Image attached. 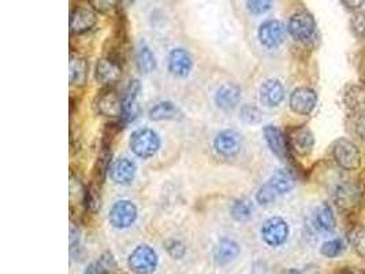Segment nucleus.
Listing matches in <instances>:
<instances>
[{
    "mask_svg": "<svg viewBox=\"0 0 365 274\" xmlns=\"http://www.w3.org/2000/svg\"><path fill=\"white\" fill-rule=\"evenodd\" d=\"M296 185V180L287 170H278L272 177L259 190L256 195L257 203L268 206L274 203L279 196L290 192Z\"/></svg>",
    "mask_w": 365,
    "mask_h": 274,
    "instance_id": "1",
    "label": "nucleus"
},
{
    "mask_svg": "<svg viewBox=\"0 0 365 274\" xmlns=\"http://www.w3.org/2000/svg\"><path fill=\"white\" fill-rule=\"evenodd\" d=\"M333 158L337 165L346 172L359 170L362 166V154L359 147L345 137H341L334 141Z\"/></svg>",
    "mask_w": 365,
    "mask_h": 274,
    "instance_id": "2",
    "label": "nucleus"
},
{
    "mask_svg": "<svg viewBox=\"0 0 365 274\" xmlns=\"http://www.w3.org/2000/svg\"><path fill=\"white\" fill-rule=\"evenodd\" d=\"M129 146L134 155L143 159H148L159 151L161 137L152 129H148V128L137 129L136 132L132 133Z\"/></svg>",
    "mask_w": 365,
    "mask_h": 274,
    "instance_id": "3",
    "label": "nucleus"
},
{
    "mask_svg": "<svg viewBox=\"0 0 365 274\" xmlns=\"http://www.w3.org/2000/svg\"><path fill=\"white\" fill-rule=\"evenodd\" d=\"M287 30L296 41L308 43L316 34V21L309 11L303 10L290 16Z\"/></svg>",
    "mask_w": 365,
    "mask_h": 274,
    "instance_id": "4",
    "label": "nucleus"
},
{
    "mask_svg": "<svg viewBox=\"0 0 365 274\" xmlns=\"http://www.w3.org/2000/svg\"><path fill=\"white\" fill-rule=\"evenodd\" d=\"M334 201L341 210L355 212L364 203V187L360 183H342L334 191Z\"/></svg>",
    "mask_w": 365,
    "mask_h": 274,
    "instance_id": "5",
    "label": "nucleus"
},
{
    "mask_svg": "<svg viewBox=\"0 0 365 274\" xmlns=\"http://www.w3.org/2000/svg\"><path fill=\"white\" fill-rule=\"evenodd\" d=\"M159 264V258L156 251L147 246L141 244L136 247L128 258L129 269L136 274H152Z\"/></svg>",
    "mask_w": 365,
    "mask_h": 274,
    "instance_id": "6",
    "label": "nucleus"
},
{
    "mask_svg": "<svg viewBox=\"0 0 365 274\" xmlns=\"http://www.w3.org/2000/svg\"><path fill=\"white\" fill-rule=\"evenodd\" d=\"M289 225L281 217L268 218L261 227V238L270 247H281L289 238Z\"/></svg>",
    "mask_w": 365,
    "mask_h": 274,
    "instance_id": "7",
    "label": "nucleus"
},
{
    "mask_svg": "<svg viewBox=\"0 0 365 274\" xmlns=\"http://www.w3.org/2000/svg\"><path fill=\"white\" fill-rule=\"evenodd\" d=\"M318 104V93L309 87L294 89L289 99V106L298 115H309Z\"/></svg>",
    "mask_w": 365,
    "mask_h": 274,
    "instance_id": "8",
    "label": "nucleus"
},
{
    "mask_svg": "<svg viewBox=\"0 0 365 274\" xmlns=\"http://www.w3.org/2000/svg\"><path fill=\"white\" fill-rule=\"evenodd\" d=\"M108 220L114 228L126 229L136 222L137 207L130 201H119L111 207Z\"/></svg>",
    "mask_w": 365,
    "mask_h": 274,
    "instance_id": "9",
    "label": "nucleus"
},
{
    "mask_svg": "<svg viewBox=\"0 0 365 274\" xmlns=\"http://www.w3.org/2000/svg\"><path fill=\"white\" fill-rule=\"evenodd\" d=\"M287 141L290 151L300 157H308L314 151L315 137L308 126H297L287 135Z\"/></svg>",
    "mask_w": 365,
    "mask_h": 274,
    "instance_id": "10",
    "label": "nucleus"
},
{
    "mask_svg": "<svg viewBox=\"0 0 365 274\" xmlns=\"http://www.w3.org/2000/svg\"><path fill=\"white\" fill-rule=\"evenodd\" d=\"M95 106H96V111L104 117L117 118V117H122L123 114L122 96L110 87L97 96Z\"/></svg>",
    "mask_w": 365,
    "mask_h": 274,
    "instance_id": "11",
    "label": "nucleus"
},
{
    "mask_svg": "<svg viewBox=\"0 0 365 274\" xmlns=\"http://www.w3.org/2000/svg\"><path fill=\"white\" fill-rule=\"evenodd\" d=\"M213 148L219 155L224 158L235 157L242 148V137L235 130L231 129L222 130L220 133L216 135L213 140Z\"/></svg>",
    "mask_w": 365,
    "mask_h": 274,
    "instance_id": "12",
    "label": "nucleus"
},
{
    "mask_svg": "<svg viewBox=\"0 0 365 274\" xmlns=\"http://www.w3.org/2000/svg\"><path fill=\"white\" fill-rule=\"evenodd\" d=\"M260 43L270 49L278 48L285 41V27L278 19H268L259 27Z\"/></svg>",
    "mask_w": 365,
    "mask_h": 274,
    "instance_id": "13",
    "label": "nucleus"
},
{
    "mask_svg": "<svg viewBox=\"0 0 365 274\" xmlns=\"http://www.w3.org/2000/svg\"><path fill=\"white\" fill-rule=\"evenodd\" d=\"M141 92V84L139 80H132L123 95H122V102H123V114L122 117L126 121H134L139 118L141 110L139 106V96Z\"/></svg>",
    "mask_w": 365,
    "mask_h": 274,
    "instance_id": "14",
    "label": "nucleus"
},
{
    "mask_svg": "<svg viewBox=\"0 0 365 274\" xmlns=\"http://www.w3.org/2000/svg\"><path fill=\"white\" fill-rule=\"evenodd\" d=\"M264 139L267 141V146L270 150L282 161L289 158L290 147L287 141V136L276 126L267 125L264 128Z\"/></svg>",
    "mask_w": 365,
    "mask_h": 274,
    "instance_id": "15",
    "label": "nucleus"
},
{
    "mask_svg": "<svg viewBox=\"0 0 365 274\" xmlns=\"http://www.w3.org/2000/svg\"><path fill=\"white\" fill-rule=\"evenodd\" d=\"M97 22L96 14L92 10L77 7L70 12V33L84 34L89 32Z\"/></svg>",
    "mask_w": 365,
    "mask_h": 274,
    "instance_id": "16",
    "label": "nucleus"
},
{
    "mask_svg": "<svg viewBox=\"0 0 365 274\" xmlns=\"http://www.w3.org/2000/svg\"><path fill=\"white\" fill-rule=\"evenodd\" d=\"M121 70H122L121 63L114 60L113 58L107 56V58H103L97 62L95 76H96L97 82L110 87L119 80L121 73H122Z\"/></svg>",
    "mask_w": 365,
    "mask_h": 274,
    "instance_id": "17",
    "label": "nucleus"
},
{
    "mask_svg": "<svg viewBox=\"0 0 365 274\" xmlns=\"http://www.w3.org/2000/svg\"><path fill=\"white\" fill-rule=\"evenodd\" d=\"M285 99V88L279 80H267L260 88V102L267 107H278Z\"/></svg>",
    "mask_w": 365,
    "mask_h": 274,
    "instance_id": "18",
    "label": "nucleus"
},
{
    "mask_svg": "<svg viewBox=\"0 0 365 274\" xmlns=\"http://www.w3.org/2000/svg\"><path fill=\"white\" fill-rule=\"evenodd\" d=\"M193 69V59L183 48H174L169 55V70L176 77H186Z\"/></svg>",
    "mask_w": 365,
    "mask_h": 274,
    "instance_id": "19",
    "label": "nucleus"
},
{
    "mask_svg": "<svg viewBox=\"0 0 365 274\" xmlns=\"http://www.w3.org/2000/svg\"><path fill=\"white\" fill-rule=\"evenodd\" d=\"M111 179L119 184V185H129L133 183L136 173H137V166L132 159L128 158H121L118 159L113 166H111Z\"/></svg>",
    "mask_w": 365,
    "mask_h": 274,
    "instance_id": "20",
    "label": "nucleus"
},
{
    "mask_svg": "<svg viewBox=\"0 0 365 274\" xmlns=\"http://www.w3.org/2000/svg\"><path fill=\"white\" fill-rule=\"evenodd\" d=\"M239 100H241V89L234 84H224L215 93L216 106L224 111L235 109Z\"/></svg>",
    "mask_w": 365,
    "mask_h": 274,
    "instance_id": "21",
    "label": "nucleus"
},
{
    "mask_svg": "<svg viewBox=\"0 0 365 274\" xmlns=\"http://www.w3.org/2000/svg\"><path fill=\"white\" fill-rule=\"evenodd\" d=\"M344 104L356 115L365 114V85L352 84L346 87L344 92Z\"/></svg>",
    "mask_w": 365,
    "mask_h": 274,
    "instance_id": "22",
    "label": "nucleus"
},
{
    "mask_svg": "<svg viewBox=\"0 0 365 274\" xmlns=\"http://www.w3.org/2000/svg\"><path fill=\"white\" fill-rule=\"evenodd\" d=\"M239 253H241V249L234 240L222 239L213 250V261L216 265L224 266L233 262L239 255Z\"/></svg>",
    "mask_w": 365,
    "mask_h": 274,
    "instance_id": "23",
    "label": "nucleus"
},
{
    "mask_svg": "<svg viewBox=\"0 0 365 274\" xmlns=\"http://www.w3.org/2000/svg\"><path fill=\"white\" fill-rule=\"evenodd\" d=\"M150 118L154 121H174L182 118V111L169 100L158 102L151 110H150Z\"/></svg>",
    "mask_w": 365,
    "mask_h": 274,
    "instance_id": "24",
    "label": "nucleus"
},
{
    "mask_svg": "<svg viewBox=\"0 0 365 274\" xmlns=\"http://www.w3.org/2000/svg\"><path fill=\"white\" fill-rule=\"evenodd\" d=\"M89 65L81 56H70V84L73 87H84L88 78Z\"/></svg>",
    "mask_w": 365,
    "mask_h": 274,
    "instance_id": "25",
    "label": "nucleus"
},
{
    "mask_svg": "<svg viewBox=\"0 0 365 274\" xmlns=\"http://www.w3.org/2000/svg\"><path fill=\"white\" fill-rule=\"evenodd\" d=\"M136 66L140 73L150 74L156 69V58L147 44H140L136 51Z\"/></svg>",
    "mask_w": 365,
    "mask_h": 274,
    "instance_id": "26",
    "label": "nucleus"
},
{
    "mask_svg": "<svg viewBox=\"0 0 365 274\" xmlns=\"http://www.w3.org/2000/svg\"><path fill=\"white\" fill-rule=\"evenodd\" d=\"M315 222L318 225L319 229L325 231V232H333L335 229L337 221H335V216L333 213V209L329 203H323L315 214Z\"/></svg>",
    "mask_w": 365,
    "mask_h": 274,
    "instance_id": "27",
    "label": "nucleus"
},
{
    "mask_svg": "<svg viewBox=\"0 0 365 274\" xmlns=\"http://www.w3.org/2000/svg\"><path fill=\"white\" fill-rule=\"evenodd\" d=\"M118 268L117 261L111 253H104L97 261L92 262L84 274H111Z\"/></svg>",
    "mask_w": 365,
    "mask_h": 274,
    "instance_id": "28",
    "label": "nucleus"
},
{
    "mask_svg": "<svg viewBox=\"0 0 365 274\" xmlns=\"http://www.w3.org/2000/svg\"><path fill=\"white\" fill-rule=\"evenodd\" d=\"M255 212L253 203L249 199H238L231 206V217L238 222H245L252 218Z\"/></svg>",
    "mask_w": 365,
    "mask_h": 274,
    "instance_id": "29",
    "label": "nucleus"
},
{
    "mask_svg": "<svg viewBox=\"0 0 365 274\" xmlns=\"http://www.w3.org/2000/svg\"><path fill=\"white\" fill-rule=\"evenodd\" d=\"M348 240L356 254L365 260V225H355L348 233Z\"/></svg>",
    "mask_w": 365,
    "mask_h": 274,
    "instance_id": "30",
    "label": "nucleus"
},
{
    "mask_svg": "<svg viewBox=\"0 0 365 274\" xmlns=\"http://www.w3.org/2000/svg\"><path fill=\"white\" fill-rule=\"evenodd\" d=\"M110 165H111V147L103 146L102 152L97 157V162H96V168H95L96 177H97V180H100V183H103L106 180L108 170H111Z\"/></svg>",
    "mask_w": 365,
    "mask_h": 274,
    "instance_id": "31",
    "label": "nucleus"
},
{
    "mask_svg": "<svg viewBox=\"0 0 365 274\" xmlns=\"http://www.w3.org/2000/svg\"><path fill=\"white\" fill-rule=\"evenodd\" d=\"M345 250H346V244L342 239H331L323 243V246L320 247V254L329 260H333V258H338L340 255H342Z\"/></svg>",
    "mask_w": 365,
    "mask_h": 274,
    "instance_id": "32",
    "label": "nucleus"
},
{
    "mask_svg": "<svg viewBox=\"0 0 365 274\" xmlns=\"http://www.w3.org/2000/svg\"><path fill=\"white\" fill-rule=\"evenodd\" d=\"M351 29L352 33L359 38L364 40L365 38V11L356 12L352 19H351Z\"/></svg>",
    "mask_w": 365,
    "mask_h": 274,
    "instance_id": "33",
    "label": "nucleus"
},
{
    "mask_svg": "<svg viewBox=\"0 0 365 274\" xmlns=\"http://www.w3.org/2000/svg\"><path fill=\"white\" fill-rule=\"evenodd\" d=\"M84 203H85V207L93 213H96L99 209H100V195L97 194V191L91 187V188H86L85 190V196H84Z\"/></svg>",
    "mask_w": 365,
    "mask_h": 274,
    "instance_id": "34",
    "label": "nucleus"
},
{
    "mask_svg": "<svg viewBox=\"0 0 365 274\" xmlns=\"http://www.w3.org/2000/svg\"><path fill=\"white\" fill-rule=\"evenodd\" d=\"M239 117L248 124H259L261 121V118H263L261 111L257 107H255V106H244L241 109Z\"/></svg>",
    "mask_w": 365,
    "mask_h": 274,
    "instance_id": "35",
    "label": "nucleus"
},
{
    "mask_svg": "<svg viewBox=\"0 0 365 274\" xmlns=\"http://www.w3.org/2000/svg\"><path fill=\"white\" fill-rule=\"evenodd\" d=\"M272 5V0H246V8L253 15H261L267 12Z\"/></svg>",
    "mask_w": 365,
    "mask_h": 274,
    "instance_id": "36",
    "label": "nucleus"
},
{
    "mask_svg": "<svg viewBox=\"0 0 365 274\" xmlns=\"http://www.w3.org/2000/svg\"><path fill=\"white\" fill-rule=\"evenodd\" d=\"M92 7L99 12H108L117 8L122 0H89Z\"/></svg>",
    "mask_w": 365,
    "mask_h": 274,
    "instance_id": "37",
    "label": "nucleus"
},
{
    "mask_svg": "<svg viewBox=\"0 0 365 274\" xmlns=\"http://www.w3.org/2000/svg\"><path fill=\"white\" fill-rule=\"evenodd\" d=\"M165 246H166L167 253L176 260H181L186 253V247L180 240H169V242H166Z\"/></svg>",
    "mask_w": 365,
    "mask_h": 274,
    "instance_id": "38",
    "label": "nucleus"
},
{
    "mask_svg": "<svg viewBox=\"0 0 365 274\" xmlns=\"http://www.w3.org/2000/svg\"><path fill=\"white\" fill-rule=\"evenodd\" d=\"M357 71H359L360 81L363 82V85H365V47L357 56Z\"/></svg>",
    "mask_w": 365,
    "mask_h": 274,
    "instance_id": "39",
    "label": "nucleus"
},
{
    "mask_svg": "<svg viewBox=\"0 0 365 274\" xmlns=\"http://www.w3.org/2000/svg\"><path fill=\"white\" fill-rule=\"evenodd\" d=\"M80 231L75 229L74 227H71L70 229V251L73 253L75 249L80 247Z\"/></svg>",
    "mask_w": 365,
    "mask_h": 274,
    "instance_id": "40",
    "label": "nucleus"
},
{
    "mask_svg": "<svg viewBox=\"0 0 365 274\" xmlns=\"http://www.w3.org/2000/svg\"><path fill=\"white\" fill-rule=\"evenodd\" d=\"M356 133L363 141H365V114L359 115L356 121Z\"/></svg>",
    "mask_w": 365,
    "mask_h": 274,
    "instance_id": "41",
    "label": "nucleus"
},
{
    "mask_svg": "<svg viewBox=\"0 0 365 274\" xmlns=\"http://www.w3.org/2000/svg\"><path fill=\"white\" fill-rule=\"evenodd\" d=\"M342 4L349 10H359L364 5L365 0H341Z\"/></svg>",
    "mask_w": 365,
    "mask_h": 274,
    "instance_id": "42",
    "label": "nucleus"
},
{
    "mask_svg": "<svg viewBox=\"0 0 365 274\" xmlns=\"http://www.w3.org/2000/svg\"><path fill=\"white\" fill-rule=\"evenodd\" d=\"M334 274H365L364 272L359 271L357 268H349V266H345V268H341L340 271H337Z\"/></svg>",
    "mask_w": 365,
    "mask_h": 274,
    "instance_id": "43",
    "label": "nucleus"
},
{
    "mask_svg": "<svg viewBox=\"0 0 365 274\" xmlns=\"http://www.w3.org/2000/svg\"><path fill=\"white\" fill-rule=\"evenodd\" d=\"M301 272H298L297 269H286L283 272H281L279 274H300Z\"/></svg>",
    "mask_w": 365,
    "mask_h": 274,
    "instance_id": "44",
    "label": "nucleus"
},
{
    "mask_svg": "<svg viewBox=\"0 0 365 274\" xmlns=\"http://www.w3.org/2000/svg\"><path fill=\"white\" fill-rule=\"evenodd\" d=\"M300 274H319V273H318V272H316L315 269H307L305 272H303V273H300Z\"/></svg>",
    "mask_w": 365,
    "mask_h": 274,
    "instance_id": "45",
    "label": "nucleus"
},
{
    "mask_svg": "<svg viewBox=\"0 0 365 274\" xmlns=\"http://www.w3.org/2000/svg\"><path fill=\"white\" fill-rule=\"evenodd\" d=\"M128 1H129V3H133V1H134V0H128Z\"/></svg>",
    "mask_w": 365,
    "mask_h": 274,
    "instance_id": "46",
    "label": "nucleus"
}]
</instances>
